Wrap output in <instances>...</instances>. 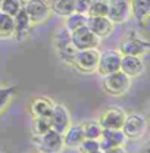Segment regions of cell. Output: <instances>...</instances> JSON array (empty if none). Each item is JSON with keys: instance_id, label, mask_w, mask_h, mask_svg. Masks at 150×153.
<instances>
[{"instance_id": "cell-1", "label": "cell", "mask_w": 150, "mask_h": 153, "mask_svg": "<svg viewBox=\"0 0 150 153\" xmlns=\"http://www.w3.org/2000/svg\"><path fill=\"white\" fill-rule=\"evenodd\" d=\"M131 88V78L122 71H116L103 76V90L105 93L113 97L127 94Z\"/></svg>"}, {"instance_id": "cell-2", "label": "cell", "mask_w": 150, "mask_h": 153, "mask_svg": "<svg viewBox=\"0 0 150 153\" xmlns=\"http://www.w3.org/2000/svg\"><path fill=\"white\" fill-rule=\"evenodd\" d=\"M121 130L127 140H141L147 133V119L143 114H127Z\"/></svg>"}, {"instance_id": "cell-3", "label": "cell", "mask_w": 150, "mask_h": 153, "mask_svg": "<svg viewBox=\"0 0 150 153\" xmlns=\"http://www.w3.org/2000/svg\"><path fill=\"white\" fill-rule=\"evenodd\" d=\"M22 9L31 21L33 27L44 24L50 16V6L46 0H24Z\"/></svg>"}, {"instance_id": "cell-4", "label": "cell", "mask_w": 150, "mask_h": 153, "mask_svg": "<svg viewBox=\"0 0 150 153\" xmlns=\"http://www.w3.org/2000/svg\"><path fill=\"white\" fill-rule=\"evenodd\" d=\"M99 57H100V50L99 49L78 50L76 55H75L74 66L72 68H75L81 74H93L97 69Z\"/></svg>"}, {"instance_id": "cell-5", "label": "cell", "mask_w": 150, "mask_h": 153, "mask_svg": "<svg viewBox=\"0 0 150 153\" xmlns=\"http://www.w3.org/2000/svg\"><path fill=\"white\" fill-rule=\"evenodd\" d=\"M125 116H127L125 109L119 106H109L100 114L97 121L103 130H121Z\"/></svg>"}, {"instance_id": "cell-6", "label": "cell", "mask_w": 150, "mask_h": 153, "mask_svg": "<svg viewBox=\"0 0 150 153\" xmlns=\"http://www.w3.org/2000/svg\"><path fill=\"white\" fill-rule=\"evenodd\" d=\"M71 43L74 44L76 50H84V49H99L100 46V38L96 37L87 25H82L79 28L74 30L71 33Z\"/></svg>"}, {"instance_id": "cell-7", "label": "cell", "mask_w": 150, "mask_h": 153, "mask_svg": "<svg viewBox=\"0 0 150 153\" xmlns=\"http://www.w3.org/2000/svg\"><path fill=\"white\" fill-rule=\"evenodd\" d=\"M34 140L37 144L38 153H62V150L65 149L62 134L55 130H49L46 134H43L41 137H37Z\"/></svg>"}, {"instance_id": "cell-8", "label": "cell", "mask_w": 150, "mask_h": 153, "mask_svg": "<svg viewBox=\"0 0 150 153\" xmlns=\"http://www.w3.org/2000/svg\"><path fill=\"white\" fill-rule=\"evenodd\" d=\"M118 52L122 56H143L149 52V41L141 40L135 34H130L119 43Z\"/></svg>"}, {"instance_id": "cell-9", "label": "cell", "mask_w": 150, "mask_h": 153, "mask_svg": "<svg viewBox=\"0 0 150 153\" xmlns=\"http://www.w3.org/2000/svg\"><path fill=\"white\" fill-rule=\"evenodd\" d=\"M108 18L115 25L130 21L132 18L130 0H108Z\"/></svg>"}, {"instance_id": "cell-10", "label": "cell", "mask_w": 150, "mask_h": 153, "mask_svg": "<svg viewBox=\"0 0 150 153\" xmlns=\"http://www.w3.org/2000/svg\"><path fill=\"white\" fill-rule=\"evenodd\" d=\"M121 57H122V55L118 50L100 52V57H99V63H97L96 72L100 74L102 76H105L108 74L119 71V68H121Z\"/></svg>"}, {"instance_id": "cell-11", "label": "cell", "mask_w": 150, "mask_h": 153, "mask_svg": "<svg viewBox=\"0 0 150 153\" xmlns=\"http://www.w3.org/2000/svg\"><path fill=\"white\" fill-rule=\"evenodd\" d=\"M49 119H50L52 130H55L60 134H63V131L72 124L71 122V114L63 103H55L52 114L49 115Z\"/></svg>"}, {"instance_id": "cell-12", "label": "cell", "mask_w": 150, "mask_h": 153, "mask_svg": "<svg viewBox=\"0 0 150 153\" xmlns=\"http://www.w3.org/2000/svg\"><path fill=\"white\" fill-rule=\"evenodd\" d=\"M90 31L96 37L108 38L111 37L115 31V24H113L108 16H87V24H85Z\"/></svg>"}, {"instance_id": "cell-13", "label": "cell", "mask_w": 150, "mask_h": 153, "mask_svg": "<svg viewBox=\"0 0 150 153\" xmlns=\"http://www.w3.org/2000/svg\"><path fill=\"white\" fill-rule=\"evenodd\" d=\"M119 71H122L131 79L140 78L146 72V65H144V60L141 59V56H122Z\"/></svg>"}, {"instance_id": "cell-14", "label": "cell", "mask_w": 150, "mask_h": 153, "mask_svg": "<svg viewBox=\"0 0 150 153\" xmlns=\"http://www.w3.org/2000/svg\"><path fill=\"white\" fill-rule=\"evenodd\" d=\"M127 137L124 135L122 130H103L99 138L100 150H108L112 147H121L127 144Z\"/></svg>"}, {"instance_id": "cell-15", "label": "cell", "mask_w": 150, "mask_h": 153, "mask_svg": "<svg viewBox=\"0 0 150 153\" xmlns=\"http://www.w3.org/2000/svg\"><path fill=\"white\" fill-rule=\"evenodd\" d=\"M84 138L85 137H84V131H82V125L81 124H71L62 134L63 147L69 149V150H76Z\"/></svg>"}, {"instance_id": "cell-16", "label": "cell", "mask_w": 150, "mask_h": 153, "mask_svg": "<svg viewBox=\"0 0 150 153\" xmlns=\"http://www.w3.org/2000/svg\"><path fill=\"white\" fill-rule=\"evenodd\" d=\"M31 28H33L31 21H30V18L27 16L25 10L21 9L18 13L13 16V37L12 38H15L16 41L25 40L27 36L30 34Z\"/></svg>"}, {"instance_id": "cell-17", "label": "cell", "mask_w": 150, "mask_h": 153, "mask_svg": "<svg viewBox=\"0 0 150 153\" xmlns=\"http://www.w3.org/2000/svg\"><path fill=\"white\" fill-rule=\"evenodd\" d=\"M55 102L49 96H37L30 102V114L33 116H49L53 111Z\"/></svg>"}, {"instance_id": "cell-18", "label": "cell", "mask_w": 150, "mask_h": 153, "mask_svg": "<svg viewBox=\"0 0 150 153\" xmlns=\"http://www.w3.org/2000/svg\"><path fill=\"white\" fill-rule=\"evenodd\" d=\"M131 16L138 22H146L150 16V0H130Z\"/></svg>"}, {"instance_id": "cell-19", "label": "cell", "mask_w": 150, "mask_h": 153, "mask_svg": "<svg viewBox=\"0 0 150 153\" xmlns=\"http://www.w3.org/2000/svg\"><path fill=\"white\" fill-rule=\"evenodd\" d=\"M50 12L59 18H66L75 12V0H52L49 3Z\"/></svg>"}, {"instance_id": "cell-20", "label": "cell", "mask_w": 150, "mask_h": 153, "mask_svg": "<svg viewBox=\"0 0 150 153\" xmlns=\"http://www.w3.org/2000/svg\"><path fill=\"white\" fill-rule=\"evenodd\" d=\"M49 130H52L49 116H33L31 133H33V137H34V138L41 137L43 134H46Z\"/></svg>"}, {"instance_id": "cell-21", "label": "cell", "mask_w": 150, "mask_h": 153, "mask_svg": "<svg viewBox=\"0 0 150 153\" xmlns=\"http://www.w3.org/2000/svg\"><path fill=\"white\" fill-rule=\"evenodd\" d=\"M13 37V16L0 12V40Z\"/></svg>"}, {"instance_id": "cell-22", "label": "cell", "mask_w": 150, "mask_h": 153, "mask_svg": "<svg viewBox=\"0 0 150 153\" xmlns=\"http://www.w3.org/2000/svg\"><path fill=\"white\" fill-rule=\"evenodd\" d=\"M65 19V22H63V27L69 31V33H72L74 30L76 28H79V27H82V25H85L87 24V15L85 13H79V12H72L71 15H68Z\"/></svg>"}, {"instance_id": "cell-23", "label": "cell", "mask_w": 150, "mask_h": 153, "mask_svg": "<svg viewBox=\"0 0 150 153\" xmlns=\"http://www.w3.org/2000/svg\"><path fill=\"white\" fill-rule=\"evenodd\" d=\"M82 125V131H84V137L85 138H93V140H99L103 128L100 127L97 119H88L85 122L81 124Z\"/></svg>"}, {"instance_id": "cell-24", "label": "cell", "mask_w": 150, "mask_h": 153, "mask_svg": "<svg viewBox=\"0 0 150 153\" xmlns=\"http://www.w3.org/2000/svg\"><path fill=\"white\" fill-rule=\"evenodd\" d=\"M15 94H16V87L7 85V84H0V115L12 102Z\"/></svg>"}, {"instance_id": "cell-25", "label": "cell", "mask_w": 150, "mask_h": 153, "mask_svg": "<svg viewBox=\"0 0 150 153\" xmlns=\"http://www.w3.org/2000/svg\"><path fill=\"white\" fill-rule=\"evenodd\" d=\"M76 52H78V50L74 47L72 43H69V44H66V46H63V47H60V49H56V53H57V56H59V59H60L63 63L69 65V66H74V60H75Z\"/></svg>"}, {"instance_id": "cell-26", "label": "cell", "mask_w": 150, "mask_h": 153, "mask_svg": "<svg viewBox=\"0 0 150 153\" xmlns=\"http://www.w3.org/2000/svg\"><path fill=\"white\" fill-rule=\"evenodd\" d=\"M71 43V33L65 28V27H60L57 28L53 34V46H55V50L56 49H60L66 44Z\"/></svg>"}, {"instance_id": "cell-27", "label": "cell", "mask_w": 150, "mask_h": 153, "mask_svg": "<svg viewBox=\"0 0 150 153\" xmlns=\"http://www.w3.org/2000/svg\"><path fill=\"white\" fill-rule=\"evenodd\" d=\"M87 16H108V0H93Z\"/></svg>"}, {"instance_id": "cell-28", "label": "cell", "mask_w": 150, "mask_h": 153, "mask_svg": "<svg viewBox=\"0 0 150 153\" xmlns=\"http://www.w3.org/2000/svg\"><path fill=\"white\" fill-rule=\"evenodd\" d=\"M24 0H1L0 3V12L7 13L10 16H15L19 10L22 9Z\"/></svg>"}, {"instance_id": "cell-29", "label": "cell", "mask_w": 150, "mask_h": 153, "mask_svg": "<svg viewBox=\"0 0 150 153\" xmlns=\"http://www.w3.org/2000/svg\"><path fill=\"white\" fill-rule=\"evenodd\" d=\"M78 153H93L100 150V143L99 140H93V138H84L81 141V144L78 146Z\"/></svg>"}, {"instance_id": "cell-30", "label": "cell", "mask_w": 150, "mask_h": 153, "mask_svg": "<svg viewBox=\"0 0 150 153\" xmlns=\"http://www.w3.org/2000/svg\"><path fill=\"white\" fill-rule=\"evenodd\" d=\"M93 0H75V12H79V13H85L87 15V10L90 7Z\"/></svg>"}, {"instance_id": "cell-31", "label": "cell", "mask_w": 150, "mask_h": 153, "mask_svg": "<svg viewBox=\"0 0 150 153\" xmlns=\"http://www.w3.org/2000/svg\"><path fill=\"white\" fill-rule=\"evenodd\" d=\"M103 153H128V150L124 146H121V147H112V149L103 150Z\"/></svg>"}, {"instance_id": "cell-32", "label": "cell", "mask_w": 150, "mask_h": 153, "mask_svg": "<svg viewBox=\"0 0 150 153\" xmlns=\"http://www.w3.org/2000/svg\"><path fill=\"white\" fill-rule=\"evenodd\" d=\"M138 153H150V149H149V143H146L143 147H140Z\"/></svg>"}, {"instance_id": "cell-33", "label": "cell", "mask_w": 150, "mask_h": 153, "mask_svg": "<svg viewBox=\"0 0 150 153\" xmlns=\"http://www.w3.org/2000/svg\"><path fill=\"white\" fill-rule=\"evenodd\" d=\"M93 153H103V150H97V152H93Z\"/></svg>"}, {"instance_id": "cell-34", "label": "cell", "mask_w": 150, "mask_h": 153, "mask_svg": "<svg viewBox=\"0 0 150 153\" xmlns=\"http://www.w3.org/2000/svg\"><path fill=\"white\" fill-rule=\"evenodd\" d=\"M0 3H1V0H0Z\"/></svg>"}]
</instances>
